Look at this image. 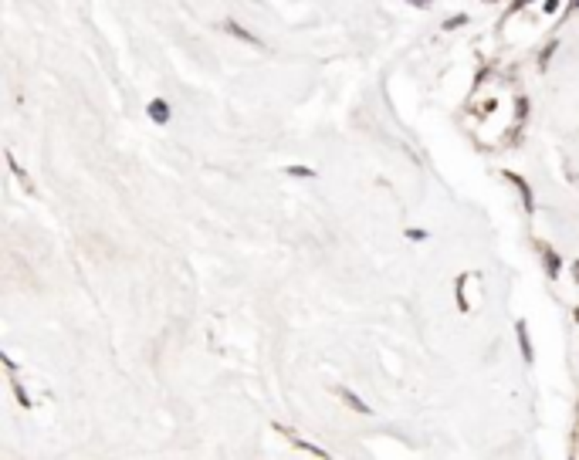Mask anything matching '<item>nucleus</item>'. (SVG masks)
I'll use <instances>...</instances> for the list:
<instances>
[{
  "mask_svg": "<svg viewBox=\"0 0 579 460\" xmlns=\"http://www.w3.org/2000/svg\"><path fill=\"white\" fill-rule=\"evenodd\" d=\"M288 173L291 176H315V169H308V166H291Z\"/></svg>",
  "mask_w": 579,
  "mask_h": 460,
  "instance_id": "9",
  "label": "nucleus"
},
{
  "mask_svg": "<svg viewBox=\"0 0 579 460\" xmlns=\"http://www.w3.org/2000/svg\"><path fill=\"white\" fill-rule=\"evenodd\" d=\"M556 47H559V45H556V41H552V45H549L546 51H542V54H539V68H549V58H552V54H556Z\"/></svg>",
  "mask_w": 579,
  "mask_h": 460,
  "instance_id": "8",
  "label": "nucleus"
},
{
  "mask_svg": "<svg viewBox=\"0 0 579 460\" xmlns=\"http://www.w3.org/2000/svg\"><path fill=\"white\" fill-rule=\"evenodd\" d=\"M339 396L346 399V406H352L356 413H373V410H369V406H366L363 399H359V396H356V393H352V389H339Z\"/></svg>",
  "mask_w": 579,
  "mask_h": 460,
  "instance_id": "6",
  "label": "nucleus"
},
{
  "mask_svg": "<svg viewBox=\"0 0 579 460\" xmlns=\"http://www.w3.org/2000/svg\"><path fill=\"white\" fill-rule=\"evenodd\" d=\"M407 4H413V7H430L434 0H407Z\"/></svg>",
  "mask_w": 579,
  "mask_h": 460,
  "instance_id": "10",
  "label": "nucleus"
},
{
  "mask_svg": "<svg viewBox=\"0 0 579 460\" xmlns=\"http://www.w3.org/2000/svg\"><path fill=\"white\" fill-rule=\"evenodd\" d=\"M224 31H227V34H234V38H241V41H247V45H258V47H261V38H254V34H251V31H244L241 24H237V21H227V24H224Z\"/></svg>",
  "mask_w": 579,
  "mask_h": 460,
  "instance_id": "4",
  "label": "nucleus"
},
{
  "mask_svg": "<svg viewBox=\"0 0 579 460\" xmlns=\"http://www.w3.org/2000/svg\"><path fill=\"white\" fill-rule=\"evenodd\" d=\"M525 328H529V325L518 322L515 325V335H518V345H522V359H525V362H532L535 352H532V342H529V332H525Z\"/></svg>",
  "mask_w": 579,
  "mask_h": 460,
  "instance_id": "2",
  "label": "nucleus"
},
{
  "mask_svg": "<svg viewBox=\"0 0 579 460\" xmlns=\"http://www.w3.org/2000/svg\"><path fill=\"white\" fill-rule=\"evenodd\" d=\"M461 24H468V17H464V14L447 17V21H444V31H454V28H461Z\"/></svg>",
  "mask_w": 579,
  "mask_h": 460,
  "instance_id": "7",
  "label": "nucleus"
},
{
  "mask_svg": "<svg viewBox=\"0 0 579 460\" xmlns=\"http://www.w3.org/2000/svg\"><path fill=\"white\" fill-rule=\"evenodd\" d=\"M573 11H579V0H569V7H566V17L573 14Z\"/></svg>",
  "mask_w": 579,
  "mask_h": 460,
  "instance_id": "11",
  "label": "nucleus"
},
{
  "mask_svg": "<svg viewBox=\"0 0 579 460\" xmlns=\"http://www.w3.org/2000/svg\"><path fill=\"white\" fill-rule=\"evenodd\" d=\"M150 119H152V122H169V105L163 102V98L150 102Z\"/></svg>",
  "mask_w": 579,
  "mask_h": 460,
  "instance_id": "5",
  "label": "nucleus"
},
{
  "mask_svg": "<svg viewBox=\"0 0 579 460\" xmlns=\"http://www.w3.org/2000/svg\"><path fill=\"white\" fill-rule=\"evenodd\" d=\"M525 4H529V0H515V7H512V11H522Z\"/></svg>",
  "mask_w": 579,
  "mask_h": 460,
  "instance_id": "12",
  "label": "nucleus"
},
{
  "mask_svg": "<svg viewBox=\"0 0 579 460\" xmlns=\"http://www.w3.org/2000/svg\"><path fill=\"white\" fill-rule=\"evenodd\" d=\"M539 254H542V261H546V275L549 277H559V271H563V261H559V254L552 251L549 244H539Z\"/></svg>",
  "mask_w": 579,
  "mask_h": 460,
  "instance_id": "1",
  "label": "nucleus"
},
{
  "mask_svg": "<svg viewBox=\"0 0 579 460\" xmlns=\"http://www.w3.org/2000/svg\"><path fill=\"white\" fill-rule=\"evenodd\" d=\"M505 176H508V180L518 186V193H522V200H525V210L532 214V210H535V200H532V190H529V183H525L522 176H515V173H505Z\"/></svg>",
  "mask_w": 579,
  "mask_h": 460,
  "instance_id": "3",
  "label": "nucleus"
},
{
  "mask_svg": "<svg viewBox=\"0 0 579 460\" xmlns=\"http://www.w3.org/2000/svg\"><path fill=\"white\" fill-rule=\"evenodd\" d=\"M488 4H495V0H488Z\"/></svg>",
  "mask_w": 579,
  "mask_h": 460,
  "instance_id": "13",
  "label": "nucleus"
}]
</instances>
